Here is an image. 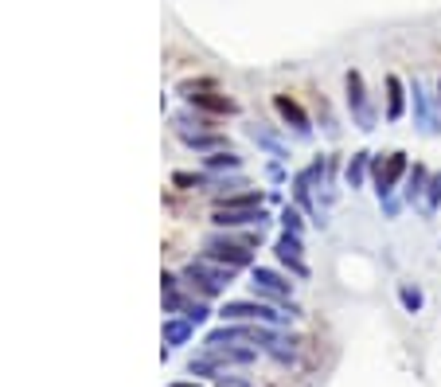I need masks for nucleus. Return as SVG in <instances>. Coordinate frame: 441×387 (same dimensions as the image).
<instances>
[{
    "label": "nucleus",
    "mask_w": 441,
    "mask_h": 387,
    "mask_svg": "<svg viewBox=\"0 0 441 387\" xmlns=\"http://www.w3.org/2000/svg\"><path fill=\"white\" fill-rule=\"evenodd\" d=\"M215 227H223V231H230V227H250V223H270V211L265 208H215L211 216Z\"/></svg>",
    "instance_id": "9"
},
{
    "label": "nucleus",
    "mask_w": 441,
    "mask_h": 387,
    "mask_svg": "<svg viewBox=\"0 0 441 387\" xmlns=\"http://www.w3.org/2000/svg\"><path fill=\"white\" fill-rule=\"evenodd\" d=\"M211 121H203V118H176V137L188 145V149H203V153H215V149H227V137L223 134H215V129H207Z\"/></svg>",
    "instance_id": "6"
},
{
    "label": "nucleus",
    "mask_w": 441,
    "mask_h": 387,
    "mask_svg": "<svg viewBox=\"0 0 441 387\" xmlns=\"http://www.w3.org/2000/svg\"><path fill=\"white\" fill-rule=\"evenodd\" d=\"M273 254H278V262H281V266H285L293 278H309V262H305V243H301V235L281 231V238L273 243Z\"/></svg>",
    "instance_id": "8"
},
{
    "label": "nucleus",
    "mask_w": 441,
    "mask_h": 387,
    "mask_svg": "<svg viewBox=\"0 0 441 387\" xmlns=\"http://www.w3.org/2000/svg\"><path fill=\"white\" fill-rule=\"evenodd\" d=\"M437 208H441V172H434V176H430V184H426V196H422L418 216H422V219H434V216H437Z\"/></svg>",
    "instance_id": "19"
},
{
    "label": "nucleus",
    "mask_w": 441,
    "mask_h": 387,
    "mask_svg": "<svg viewBox=\"0 0 441 387\" xmlns=\"http://www.w3.org/2000/svg\"><path fill=\"white\" fill-rule=\"evenodd\" d=\"M191 333H196V325H191L188 317H168V321H164V344H168V348L188 344Z\"/></svg>",
    "instance_id": "17"
},
{
    "label": "nucleus",
    "mask_w": 441,
    "mask_h": 387,
    "mask_svg": "<svg viewBox=\"0 0 441 387\" xmlns=\"http://www.w3.org/2000/svg\"><path fill=\"white\" fill-rule=\"evenodd\" d=\"M223 387H254V383H246V380H227V376H219Z\"/></svg>",
    "instance_id": "26"
},
{
    "label": "nucleus",
    "mask_w": 441,
    "mask_h": 387,
    "mask_svg": "<svg viewBox=\"0 0 441 387\" xmlns=\"http://www.w3.org/2000/svg\"><path fill=\"white\" fill-rule=\"evenodd\" d=\"M250 286H254L258 298L281 301V306H289V298H293V282H289V278H281L278 270H270V266H254L250 270Z\"/></svg>",
    "instance_id": "7"
},
{
    "label": "nucleus",
    "mask_w": 441,
    "mask_h": 387,
    "mask_svg": "<svg viewBox=\"0 0 441 387\" xmlns=\"http://www.w3.org/2000/svg\"><path fill=\"white\" fill-rule=\"evenodd\" d=\"M434 172L426 169V164H410V172H406V188H402V203L406 208H422V196H426V184Z\"/></svg>",
    "instance_id": "13"
},
{
    "label": "nucleus",
    "mask_w": 441,
    "mask_h": 387,
    "mask_svg": "<svg viewBox=\"0 0 441 387\" xmlns=\"http://www.w3.org/2000/svg\"><path fill=\"white\" fill-rule=\"evenodd\" d=\"M371 156H375V153H368V149H355L352 156H348V164H344V184L352 188V192H360V188L368 184Z\"/></svg>",
    "instance_id": "14"
},
{
    "label": "nucleus",
    "mask_w": 441,
    "mask_h": 387,
    "mask_svg": "<svg viewBox=\"0 0 441 387\" xmlns=\"http://www.w3.org/2000/svg\"><path fill=\"white\" fill-rule=\"evenodd\" d=\"M398 298H402L406 313H422V306H426V293H422L418 286H398Z\"/></svg>",
    "instance_id": "22"
},
{
    "label": "nucleus",
    "mask_w": 441,
    "mask_h": 387,
    "mask_svg": "<svg viewBox=\"0 0 441 387\" xmlns=\"http://www.w3.org/2000/svg\"><path fill=\"white\" fill-rule=\"evenodd\" d=\"M180 94H184L188 102H196V106H203V110H211V114H235V110H238V106L230 102L227 94H215V90L207 94L203 82H184V86H180Z\"/></svg>",
    "instance_id": "10"
},
{
    "label": "nucleus",
    "mask_w": 441,
    "mask_h": 387,
    "mask_svg": "<svg viewBox=\"0 0 441 387\" xmlns=\"http://www.w3.org/2000/svg\"><path fill=\"white\" fill-rule=\"evenodd\" d=\"M278 219H281V231H289V235H305V211L297 208V203H285Z\"/></svg>",
    "instance_id": "21"
},
{
    "label": "nucleus",
    "mask_w": 441,
    "mask_h": 387,
    "mask_svg": "<svg viewBox=\"0 0 441 387\" xmlns=\"http://www.w3.org/2000/svg\"><path fill=\"white\" fill-rule=\"evenodd\" d=\"M203 254L230 270H243V266H254V246L250 238H230V235H211L203 243Z\"/></svg>",
    "instance_id": "5"
},
{
    "label": "nucleus",
    "mask_w": 441,
    "mask_h": 387,
    "mask_svg": "<svg viewBox=\"0 0 441 387\" xmlns=\"http://www.w3.org/2000/svg\"><path fill=\"white\" fill-rule=\"evenodd\" d=\"M172 184H176V188H211L215 176H211V172H199V176H196V172H176Z\"/></svg>",
    "instance_id": "23"
},
{
    "label": "nucleus",
    "mask_w": 441,
    "mask_h": 387,
    "mask_svg": "<svg viewBox=\"0 0 441 387\" xmlns=\"http://www.w3.org/2000/svg\"><path fill=\"white\" fill-rule=\"evenodd\" d=\"M180 317H188L191 325H203V321L211 317V309H207L203 301H184V313H180Z\"/></svg>",
    "instance_id": "24"
},
{
    "label": "nucleus",
    "mask_w": 441,
    "mask_h": 387,
    "mask_svg": "<svg viewBox=\"0 0 441 387\" xmlns=\"http://www.w3.org/2000/svg\"><path fill=\"white\" fill-rule=\"evenodd\" d=\"M379 208H382V216H387V219H395L398 211H402V196H390V200H379Z\"/></svg>",
    "instance_id": "25"
},
{
    "label": "nucleus",
    "mask_w": 441,
    "mask_h": 387,
    "mask_svg": "<svg viewBox=\"0 0 441 387\" xmlns=\"http://www.w3.org/2000/svg\"><path fill=\"white\" fill-rule=\"evenodd\" d=\"M406 172H410V156L406 153H387V156H371V180H375V188L371 192L379 196V200H390V196L398 192V184L406 180Z\"/></svg>",
    "instance_id": "4"
},
{
    "label": "nucleus",
    "mask_w": 441,
    "mask_h": 387,
    "mask_svg": "<svg viewBox=\"0 0 441 387\" xmlns=\"http://www.w3.org/2000/svg\"><path fill=\"white\" fill-rule=\"evenodd\" d=\"M238 169H243V156L230 149H215L203 156V172H238Z\"/></svg>",
    "instance_id": "18"
},
{
    "label": "nucleus",
    "mask_w": 441,
    "mask_h": 387,
    "mask_svg": "<svg viewBox=\"0 0 441 387\" xmlns=\"http://www.w3.org/2000/svg\"><path fill=\"white\" fill-rule=\"evenodd\" d=\"M344 94H348V110H352V126L363 129V134H371V129H375V121H379V110H375V102H371V94H368L363 71L352 67L344 75Z\"/></svg>",
    "instance_id": "2"
},
{
    "label": "nucleus",
    "mask_w": 441,
    "mask_h": 387,
    "mask_svg": "<svg viewBox=\"0 0 441 387\" xmlns=\"http://www.w3.org/2000/svg\"><path fill=\"white\" fill-rule=\"evenodd\" d=\"M382 86H387V106H382V121H402L406 102H410V86H406V82L395 75V71H390V75L382 79Z\"/></svg>",
    "instance_id": "11"
},
{
    "label": "nucleus",
    "mask_w": 441,
    "mask_h": 387,
    "mask_svg": "<svg viewBox=\"0 0 441 387\" xmlns=\"http://www.w3.org/2000/svg\"><path fill=\"white\" fill-rule=\"evenodd\" d=\"M172 387H196V383H172Z\"/></svg>",
    "instance_id": "28"
},
{
    "label": "nucleus",
    "mask_w": 441,
    "mask_h": 387,
    "mask_svg": "<svg viewBox=\"0 0 441 387\" xmlns=\"http://www.w3.org/2000/svg\"><path fill=\"white\" fill-rule=\"evenodd\" d=\"M437 110H441V82H437Z\"/></svg>",
    "instance_id": "27"
},
{
    "label": "nucleus",
    "mask_w": 441,
    "mask_h": 387,
    "mask_svg": "<svg viewBox=\"0 0 441 387\" xmlns=\"http://www.w3.org/2000/svg\"><path fill=\"white\" fill-rule=\"evenodd\" d=\"M184 282L191 290H199L203 298H215V293H223L230 282H235V270L215 262V258H207V254H199V258H191L184 266Z\"/></svg>",
    "instance_id": "1"
},
{
    "label": "nucleus",
    "mask_w": 441,
    "mask_h": 387,
    "mask_svg": "<svg viewBox=\"0 0 441 387\" xmlns=\"http://www.w3.org/2000/svg\"><path fill=\"white\" fill-rule=\"evenodd\" d=\"M246 134H250V141H254L262 153H270V161H289L285 141H281L273 129H265V126H246Z\"/></svg>",
    "instance_id": "15"
},
{
    "label": "nucleus",
    "mask_w": 441,
    "mask_h": 387,
    "mask_svg": "<svg viewBox=\"0 0 441 387\" xmlns=\"http://www.w3.org/2000/svg\"><path fill=\"white\" fill-rule=\"evenodd\" d=\"M161 298H164V313H172V317L184 309V293H180V282L172 274L161 278Z\"/></svg>",
    "instance_id": "20"
},
{
    "label": "nucleus",
    "mask_w": 441,
    "mask_h": 387,
    "mask_svg": "<svg viewBox=\"0 0 441 387\" xmlns=\"http://www.w3.org/2000/svg\"><path fill=\"white\" fill-rule=\"evenodd\" d=\"M410 106H414V126H418V134H422V137H437V134H441L437 90H430L422 75L410 79Z\"/></svg>",
    "instance_id": "3"
},
{
    "label": "nucleus",
    "mask_w": 441,
    "mask_h": 387,
    "mask_svg": "<svg viewBox=\"0 0 441 387\" xmlns=\"http://www.w3.org/2000/svg\"><path fill=\"white\" fill-rule=\"evenodd\" d=\"M273 106H278V114L293 126V134L297 137H313V126H309V114L301 110V102L297 98H289V94H273Z\"/></svg>",
    "instance_id": "12"
},
{
    "label": "nucleus",
    "mask_w": 441,
    "mask_h": 387,
    "mask_svg": "<svg viewBox=\"0 0 441 387\" xmlns=\"http://www.w3.org/2000/svg\"><path fill=\"white\" fill-rule=\"evenodd\" d=\"M207 352H211L223 368L227 364H254L258 360V348H243V344H215V348H207Z\"/></svg>",
    "instance_id": "16"
}]
</instances>
